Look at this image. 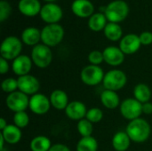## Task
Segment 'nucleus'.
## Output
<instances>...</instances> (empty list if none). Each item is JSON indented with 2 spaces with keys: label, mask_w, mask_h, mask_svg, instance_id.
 <instances>
[{
  "label": "nucleus",
  "mask_w": 152,
  "mask_h": 151,
  "mask_svg": "<svg viewBox=\"0 0 152 151\" xmlns=\"http://www.w3.org/2000/svg\"><path fill=\"white\" fill-rule=\"evenodd\" d=\"M48 151H71L70 149L62 143H56V144H53L51 149Z\"/></svg>",
  "instance_id": "e433bc0d"
},
{
  "label": "nucleus",
  "mask_w": 152,
  "mask_h": 151,
  "mask_svg": "<svg viewBox=\"0 0 152 151\" xmlns=\"http://www.w3.org/2000/svg\"><path fill=\"white\" fill-rule=\"evenodd\" d=\"M21 41L26 45L34 47L41 41V30L34 27L25 28L21 33Z\"/></svg>",
  "instance_id": "5701e85b"
},
{
  "label": "nucleus",
  "mask_w": 152,
  "mask_h": 151,
  "mask_svg": "<svg viewBox=\"0 0 152 151\" xmlns=\"http://www.w3.org/2000/svg\"><path fill=\"white\" fill-rule=\"evenodd\" d=\"M105 73L100 66L96 65H86L80 72L81 81L88 86H96L102 84Z\"/></svg>",
  "instance_id": "0eeeda50"
},
{
  "label": "nucleus",
  "mask_w": 152,
  "mask_h": 151,
  "mask_svg": "<svg viewBox=\"0 0 152 151\" xmlns=\"http://www.w3.org/2000/svg\"><path fill=\"white\" fill-rule=\"evenodd\" d=\"M104 61L111 67H118L125 61V53L121 51L119 47L117 46H108L103 50Z\"/></svg>",
  "instance_id": "2eb2a0df"
},
{
  "label": "nucleus",
  "mask_w": 152,
  "mask_h": 151,
  "mask_svg": "<svg viewBox=\"0 0 152 151\" xmlns=\"http://www.w3.org/2000/svg\"><path fill=\"white\" fill-rule=\"evenodd\" d=\"M5 105L13 113L26 111L29 106V96L18 90L7 95Z\"/></svg>",
  "instance_id": "1a4fd4ad"
},
{
  "label": "nucleus",
  "mask_w": 152,
  "mask_h": 151,
  "mask_svg": "<svg viewBox=\"0 0 152 151\" xmlns=\"http://www.w3.org/2000/svg\"><path fill=\"white\" fill-rule=\"evenodd\" d=\"M107 18L104 13L102 12H96L94 13L88 20V27L91 30L98 32L101 30H103L106 27L107 23Z\"/></svg>",
  "instance_id": "a878e982"
},
{
  "label": "nucleus",
  "mask_w": 152,
  "mask_h": 151,
  "mask_svg": "<svg viewBox=\"0 0 152 151\" xmlns=\"http://www.w3.org/2000/svg\"><path fill=\"white\" fill-rule=\"evenodd\" d=\"M99 144L97 140L93 137H81L76 146V151H98Z\"/></svg>",
  "instance_id": "cd10ccee"
},
{
  "label": "nucleus",
  "mask_w": 152,
  "mask_h": 151,
  "mask_svg": "<svg viewBox=\"0 0 152 151\" xmlns=\"http://www.w3.org/2000/svg\"><path fill=\"white\" fill-rule=\"evenodd\" d=\"M11 12H12V7L10 4L5 0L0 1V21L4 22L5 20H7Z\"/></svg>",
  "instance_id": "72a5a7b5"
},
{
  "label": "nucleus",
  "mask_w": 152,
  "mask_h": 151,
  "mask_svg": "<svg viewBox=\"0 0 152 151\" xmlns=\"http://www.w3.org/2000/svg\"><path fill=\"white\" fill-rule=\"evenodd\" d=\"M45 1L49 2V3H53V2H54V1H56V0H45Z\"/></svg>",
  "instance_id": "a19ab883"
},
{
  "label": "nucleus",
  "mask_w": 152,
  "mask_h": 151,
  "mask_svg": "<svg viewBox=\"0 0 152 151\" xmlns=\"http://www.w3.org/2000/svg\"><path fill=\"white\" fill-rule=\"evenodd\" d=\"M41 19L48 24L58 23L63 15L62 9L54 3H47L42 6L40 12Z\"/></svg>",
  "instance_id": "9b49d317"
},
{
  "label": "nucleus",
  "mask_w": 152,
  "mask_h": 151,
  "mask_svg": "<svg viewBox=\"0 0 152 151\" xmlns=\"http://www.w3.org/2000/svg\"><path fill=\"white\" fill-rule=\"evenodd\" d=\"M126 132L133 142L143 143L147 142L151 136V126L146 119L139 117L128 123Z\"/></svg>",
  "instance_id": "f257e3e1"
},
{
  "label": "nucleus",
  "mask_w": 152,
  "mask_h": 151,
  "mask_svg": "<svg viewBox=\"0 0 152 151\" xmlns=\"http://www.w3.org/2000/svg\"><path fill=\"white\" fill-rule=\"evenodd\" d=\"M71 11L80 18H90L94 12V6L89 0H74L71 4Z\"/></svg>",
  "instance_id": "f3484780"
},
{
  "label": "nucleus",
  "mask_w": 152,
  "mask_h": 151,
  "mask_svg": "<svg viewBox=\"0 0 152 151\" xmlns=\"http://www.w3.org/2000/svg\"><path fill=\"white\" fill-rule=\"evenodd\" d=\"M4 143H6V142H5V141L4 139V137L2 136V134L0 133V151H4Z\"/></svg>",
  "instance_id": "ea45409f"
},
{
  "label": "nucleus",
  "mask_w": 152,
  "mask_h": 151,
  "mask_svg": "<svg viewBox=\"0 0 152 151\" xmlns=\"http://www.w3.org/2000/svg\"><path fill=\"white\" fill-rule=\"evenodd\" d=\"M7 125H8V124H7L6 120L3 117L0 118V131H3Z\"/></svg>",
  "instance_id": "58836bf2"
},
{
  "label": "nucleus",
  "mask_w": 152,
  "mask_h": 151,
  "mask_svg": "<svg viewBox=\"0 0 152 151\" xmlns=\"http://www.w3.org/2000/svg\"><path fill=\"white\" fill-rule=\"evenodd\" d=\"M142 44L139 36L135 34H127L123 36L119 42V48L125 54H134L140 49Z\"/></svg>",
  "instance_id": "dca6fc26"
},
{
  "label": "nucleus",
  "mask_w": 152,
  "mask_h": 151,
  "mask_svg": "<svg viewBox=\"0 0 152 151\" xmlns=\"http://www.w3.org/2000/svg\"><path fill=\"white\" fill-rule=\"evenodd\" d=\"M127 83L126 74L118 69H113L105 73L102 85L104 89L118 92L123 89Z\"/></svg>",
  "instance_id": "20e7f679"
},
{
  "label": "nucleus",
  "mask_w": 152,
  "mask_h": 151,
  "mask_svg": "<svg viewBox=\"0 0 152 151\" xmlns=\"http://www.w3.org/2000/svg\"><path fill=\"white\" fill-rule=\"evenodd\" d=\"M104 36L110 41L116 42L118 40H121L122 35H123V30L122 28L118 25V23H113V22H109L105 28L103 29Z\"/></svg>",
  "instance_id": "bb28decb"
},
{
  "label": "nucleus",
  "mask_w": 152,
  "mask_h": 151,
  "mask_svg": "<svg viewBox=\"0 0 152 151\" xmlns=\"http://www.w3.org/2000/svg\"><path fill=\"white\" fill-rule=\"evenodd\" d=\"M18 9L23 15L33 17L40 13L42 6L38 0H20Z\"/></svg>",
  "instance_id": "6ab92c4d"
},
{
  "label": "nucleus",
  "mask_w": 152,
  "mask_h": 151,
  "mask_svg": "<svg viewBox=\"0 0 152 151\" xmlns=\"http://www.w3.org/2000/svg\"><path fill=\"white\" fill-rule=\"evenodd\" d=\"M52 145V142L47 136L37 135L31 140L29 148L31 151H48Z\"/></svg>",
  "instance_id": "393cba45"
},
{
  "label": "nucleus",
  "mask_w": 152,
  "mask_h": 151,
  "mask_svg": "<svg viewBox=\"0 0 152 151\" xmlns=\"http://www.w3.org/2000/svg\"><path fill=\"white\" fill-rule=\"evenodd\" d=\"M50 101L53 108L57 110H65L69 103L67 93L61 89L53 90L50 94Z\"/></svg>",
  "instance_id": "aec40b11"
},
{
  "label": "nucleus",
  "mask_w": 152,
  "mask_h": 151,
  "mask_svg": "<svg viewBox=\"0 0 152 151\" xmlns=\"http://www.w3.org/2000/svg\"><path fill=\"white\" fill-rule=\"evenodd\" d=\"M31 60L33 64L39 69L48 68L53 61V53L51 48L44 44H38L32 48Z\"/></svg>",
  "instance_id": "423d86ee"
},
{
  "label": "nucleus",
  "mask_w": 152,
  "mask_h": 151,
  "mask_svg": "<svg viewBox=\"0 0 152 151\" xmlns=\"http://www.w3.org/2000/svg\"><path fill=\"white\" fill-rule=\"evenodd\" d=\"M64 37V28L60 24H47L41 30L42 44L51 47H54L61 44Z\"/></svg>",
  "instance_id": "7ed1b4c3"
},
{
  "label": "nucleus",
  "mask_w": 152,
  "mask_h": 151,
  "mask_svg": "<svg viewBox=\"0 0 152 151\" xmlns=\"http://www.w3.org/2000/svg\"><path fill=\"white\" fill-rule=\"evenodd\" d=\"M1 88L5 93H12L18 91V79L14 77H6L1 83Z\"/></svg>",
  "instance_id": "7c9ffc66"
},
{
  "label": "nucleus",
  "mask_w": 152,
  "mask_h": 151,
  "mask_svg": "<svg viewBox=\"0 0 152 151\" xmlns=\"http://www.w3.org/2000/svg\"><path fill=\"white\" fill-rule=\"evenodd\" d=\"M13 125L19 127L20 129H23L27 127L29 124V116L26 111H20L14 113L12 117Z\"/></svg>",
  "instance_id": "c756f323"
},
{
  "label": "nucleus",
  "mask_w": 152,
  "mask_h": 151,
  "mask_svg": "<svg viewBox=\"0 0 152 151\" xmlns=\"http://www.w3.org/2000/svg\"><path fill=\"white\" fill-rule=\"evenodd\" d=\"M18 90L27 94L28 96H32L38 93L40 89V82L33 75L28 74L18 78Z\"/></svg>",
  "instance_id": "f8f14e48"
},
{
  "label": "nucleus",
  "mask_w": 152,
  "mask_h": 151,
  "mask_svg": "<svg viewBox=\"0 0 152 151\" xmlns=\"http://www.w3.org/2000/svg\"><path fill=\"white\" fill-rule=\"evenodd\" d=\"M131 142L132 141L126 131L117 132L111 140L112 147L116 151H126L130 148Z\"/></svg>",
  "instance_id": "4be33fe9"
},
{
  "label": "nucleus",
  "mask_w": 152,
  "mask_h": 151,
  "mask_svg": "<svg viewBox=\"0 0 152 151\" xmlns=\"http://www.w3.org/2000/svg\"><path fill=\"white\" fill-rule=\"evenodd\" d=\"M22 41L14 36H9L5 37L0 47L1 57L7 61H13L21 54Z\"/></svg>",
  "instance_id": "39448f33"
},
{
  "label": "nucleus",
  "mask_w": 152,
  "mask_h": 151,
  "mask_svg": "<svg viewBox=\"0 0 152 151\" xmlns=\"http://www.w3.org/2000/svg\"><path fill=\"white\" fill-rule=\"evenodd\" d=\"M52 105L50 99L44 93H37L29 97L28 109L32 113L37 116H43L48 113Z\"/></svg>",
  "instance_id": "9d476101"
},
{
  "label": "nucleus",
  "mask_w": 152,
  "mask_h": 151,
  "mask_svg": "<svg viewBox=\"0 0 152 151\" xmlns=\"http://www.w3.org/2000/svg\"><path fill=\"white\" fill-rule=\"evenodd\" d=\"M87 110L88 109L84 102L80 101H71L64 111L68 118L78 122L79 120L86 118Z\"/></svg>",
  "instance_id": "4468645a"
},
{
  "label": "nucleus",
  "mask_w": 152,
  "mask_h": 151,
  "mask_svg": "<svg viewBox=\"0 0 152 151\" xmlns=\"http://www.w3.org/2000/svg\"><path fill=\"white\" fill-rule=\"evenodd\" d=\"M10 69V65L8 63V61L4 59V58H0V74L1 75H5Z\"/></svg>",
  "instance_id": "c9c22d12"
},
{
  "label": "nucleus",
  "mask_w": 152,
  "mask_h": 151,
  "mask_svg": "<svg viewBox=\"0 0 152 151\" xmlns=\"http://www.w3.org/2000/svg\"><path fill=\"white\" fill-rule=\"evenodd\" d=\"M142 114H145V115L152 114V103L151 101L142 104Z\"/></svg>",
  "instance_id": "4c0bfd02"
},
{
  "label": "nucleus",
  "mask_w": 152,
  "mask_h": 151,
  "mask_svg": "<svg viewBox=\"0 0 152 151\" xmlns=\"http://www.w3.org/2000/svg\"><path fill=\"white\" fill-rule=\"evenodd\" d=\"M142 45H150L152 44V33L150 31H144L139 36Z\"/></svg>",
  "instance_id": "f704fd0d"
},
{
  "label": "nucleus",
  "mask_w": 152,
  "mask_h": 151,
  "mask_svg": "<svg viewBox=\"0 0 152 151\" xmlns=\"http://www.w3.org/2000/svg\"><path fill=\"white\" fill-rule=\"evenodd\" d=\"M86 118L90 121L92 124H97L101 122L103 118V112L101 109L97 107L91 108L87 110Z\"/></svg>",
  "instance_id": "2f4dec72"
},
{
  "label": "nucleus",
  "mask_w": 152,
  "mask_h": 151,
  "mask_svg": "<svg viewBox=\"0 0 152 151\" xmlns=\"http://www.w3.org/2000/svg\"><path fill=\"white\" fill-rule=\"evenodd\" d=\"M77 130L81 137L92 136L94 133V124H92L86 118L81 119L77 124Z\"/></svg>",
  "instance_id": "c85d7f7f"
},
{
  "label": "nucleus",
  "mask_w": 152,
  "mask_h": 151,
  "mask_svg": "<svg viewBox=\"0 0 152 151\" xmlns=\"http://www.w3.org/2000/svg\"><path fill=\"white\" fill-rule=\"evenodd\" d=\"M119 111L121 116L130 122L141 117L142 115V104L134 98H127L121 101Z\"/></svg>",
  "instance_id": "6e6552de"
},
{
  "label": "nucleus",
  "mask_w": 152,
  "mask_h": 151,
  "mask_svg": "<svg viewBox=\"0 0 152 151\" xmlns=\"http://www.w3.org/2000/svg\"><path fill=\"white\" fill-rule=\"evenodd\" d=\"M134 98L136 99L138 101H140L142 104L149 102L151 99V90L150 86L146 84L140 83L136 85L133 91Z\"/></svg>",
  "instance_id": "b1692460"
},
{
  "label": "nucleus",
  "mask_w": 152,
  "mask_h": 151,
  "mask_svg": "<svg viewBox=\"0 0 152 151\" xmlns=\"http://www.w3.org/2000/svg\"><path fill=\"white\" fill-rule=\"evenodd\" d=\"M100 100H101L102 106L110 110L119 108L121 104L120 97L118 92H115V91L104 89L100 94Z\"/></svg>",
  "instance_id": "a211bd4d"
},
{
  "label": "nucleus",
  "mask_w": 152,
  "mask_h": 151,
  "mask_svg": "<svg viewBox=\"0 0 152 151\" xmlns=\"http://www.w3.org/2000/svg\"><path fill=\"white\" fill-rule=\"evenodd\" d=\"M1 134L4 137L5 142L10 145H15L19 143L22 138L21 129L17 127L13 124L8 125L3 131H1Z\"/></svg>",
  "instance_id": "412c9836"
},
{
  "label": "nucleus",
  "mask_w": 152,
  "mask_h": 151,
  "mask_svg": "<svg viewBox=\"0 0 152 151\" xmlns=\"http://www.w3.org/2000/svg\"><path fill=\"white\" fill-rule=\"evenodd\" d=\"M129 13V6L123 0H115L110 2L104 11V14L110 22L118 23L123 21Z\"/></svg>",
  "instance_id": "f03ea898"
},
{
  "label": "nucleus",
  "mask_w": 152,
  "mask_h": 151,
  "mask_svg": "<svg viewBox=\"0 0 152 151\" xmlns=\"http://www.w3.org/2000/svg\"><path fill=\"white\" fill-rule=\"evenodd\" d=\"M32 66H33V61L31 60V57L25 54H20V56H18L16 59L12 61V70L19 77L29 74Z\"/></svg>",
  "instance_id": "ddd939ff"
},
{
  "label": "nucleus",
  "mask_w": 152,
  "mask_h": 151,
  "mask_svg": "<svg viewBox=\"0 0 152 151\" xmlns=\"http://www.w3.org/2000/svg\"><path fill=\"white\" fill-rule=\"evenodd\" d=\"M88 61L92 65L100 66V64L104 61L103 53L99 50H94L90 52V53L88 54Z\"/></svg>",
  "instance_id": "473e14b6"
}]
</instances>
